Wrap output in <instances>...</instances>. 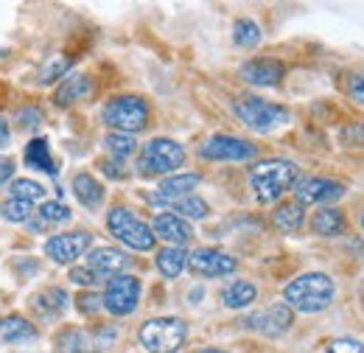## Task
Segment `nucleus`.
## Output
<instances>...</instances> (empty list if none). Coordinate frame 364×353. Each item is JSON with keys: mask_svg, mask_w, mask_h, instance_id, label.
Instances as JSON below:
<instances>
[{"mask_svg": "<svg viewBox=\"0 0 364 353\" xmlns=\"http://www.w3.org/2000/svg\"><path fill=\"white\" fill-rule=\"evenodd\" d=\"M188 264V255L182 253L180 247H166V250H160V255H157V269L166 275V278H177L182 269Z\"/></svg>", "mask_w": 364, "mask_h": 353, "instance_id": "bb28decb", "label": "nucleus"}, {"mask_svg": "<svg viewBox=\"0 0 364 353\" xmlns=\"http://www.w3.org/2000/svg\"><path fill=\"white\" fill-rule=\"evenodd\" d=\"M92 90V82L87 76H68L65 82H62V88L56 90V104L59 107H68V104H73V101H82L85 95H90Z\"/></svg>", "mask_w": 364, "mask_h": 353, "instance_id": "5701e85b", "label": "nucleus"}, {"mask_svg": "<svg viewBox=\"0 0 364 353\" xmlns=\"http://www.w3.org/2000/svg\"><path fill=\"white\" fill-rule=\"evenodd\" d=\"M104 146H107V152L121 163V160H127L129 154H135L137 143L132 135H124V132H109L107 135V140H104Z\"/></svg>", "mask_w": 364, "mask_h": 353, "instance_id": "c85d7f7f", "label": "nucleus"}, {"mask_svg": "<svg viewBox=\"0 0 364 353\" xmlns=\"http://www.w3.org/2000/svg\"><path fill=\"white\" fill-rule=\"evenodd\" d=\"M199 154L205 160H230V163H244L252 160L258 154V146H252L250 140L232 137V135H213L210 140H205V146L199 149Z\"/></svg>", "mask_w": 364, "mask_h": 353, "instance_id": "1a4fd4ad", "label": "nucleus"}, {"mask_svg": "<svg viewBox=\"0 0 364 353\" xmlns=\"http://www.w3.org/2000/svg\"><path fill=\"white\" fill-rule=\"evenodd\" d=\"M168 208H171V214H177V216H188V219H205L210 211H208V202L205 199H199V196H182V199H174V202H168Z\"/></svg>", "mask_w": 364, "mask_h": 353, "instance_id": "cd10ccee", "label": "nucleus"}, {"mask_svg": "<svg viewBox=\"0 0 364 353\" xmlns=\"http://www.w3.org/2000/svg\"><path fill=\"white\" fill-rule=\"evenodd\" d=\"M65 68H68V62H56V65L50 62L46 70H43V85H50V82H53V79H56V76H59Z\"/></svg>", "mask_w": 364, "mask_h": 353, "instance_id": "58836bf2", "label": "nucleus"}, {"mask_svg": "<svg viewBox=\"0 0 364 353\" xmlns=\"http://www.w3.org/2000/svg\"><path fill=\"white\" fill-rule=\"evenodd\" d=\"M348 93L353 95V101L364 104V73H359V76H350V82H348Z\"/></svg>", "mask_w": 364, "mask_h": 353, "instance_id": "c9c22d12", "label": "nucleus"}, {"mask_svg": "<svg viewBox=\"0 0 364 353\" xmlns=\"http://www.w3.org/2000/svg\"><path fill=\"white\" fill-rule=\"evenodd\" d=\"M26 163L37 172H46V174H56V163L50 157V149H48L46 137H34L28 146H26Z\"/></svg>", "mask_w": 364, "mask_h": 353, "instance_id": "b1692460", "label": "nucleus"}, {"mask_svg": "<svg viewBox=\"0 0 364 353\" xmlns=\"http://www.w3.org/2000/svg\"><path fill=\"white\" fill-rule=\"evenodd\" d=\"M303 221H306V211H303L300 202H286V205H280L277 214H274V224H277V230H283V233H297V230L303 227Z\"/></svg>", "mask_w": 364, "mask_h": 353, "instance_id": "a878e982", "label": "nucleus"}, {"mask_svg": "<svg viewBox=\"0 0 364 353\" xmlns=\"http://www.w3.org/2000/svg\"><path fill=\"white\" fill-rule=\"evenodd\" d=\"M199 185V174H174L166 176L160 182V191L151 196V202L157 205H168L174 199H182V196H191V191Z\"/></svg>", "mask_w": 364, "mask_h": 353, "instance_id": "a211bd4d", "label": "nucleus"}, {"mask_svg": "<svg viewBox=\"0 0 364 353\" xmlns=\"http://www.w3.org/2000/svg\"><path fill=\"white\" fill-rule=\"evenodd\" d=\"M235 115L255 132H272L277 127H283L289 121V110L272 104V101H264V98H255V95H241L235 104H232Z\"/></svg>", "mask_w": 364, "mask_h": 353, "instance_id": "20e7f679", "label": "nucleus"}, {"mask_svg": "<svg viewBox=\"0 0 364 353\" xmlns=\"http://www.w3.org/2000/svg\"><path fill=\"white\" fill-rule=\"evenodd\" d=\"M342 143L345 146H364V124H348L342 130Z\"/></svg>", "mask_w": 364, "mask_h": 353, "instance_id": "f704fd0d", "label": "nucleus"}, {"mask_svg": "<svg viewBox=\"0 0 364 353\" xmlns=\"http://www.w3.org/2000/svg\"><path fill=\"white\" fill-rule=\"evenodd\" d=\"M92 244L90 233H62L46 241V255L56 264H73L76 258H82Z\"/></svg>", "mask_w": 364, "mask_h": 353, "instance_id": "9d476101", "label": "nucleus"}, {"mask_svg": "<svg viewBox=\"0 0 364 353\" xmlns=\"http://www.w3.org/2000/svg\"><path fill=\"white\" fill-rule=\"evenodd\" d=\"M196 353H228V351H219V348H205V351H196Z\"/></svg>", "mask_w": 364, "mask_h": 353, "instance_id": "37998d69", "label": "nucleus"}, {"mask_svg": "<svg viewBox=\"0 0 364 353\" xmlns=\"http://www.w3.org/2000/svg\"><path fill=\"white\" fill-rule=\"evenodd\" d=\"M104 309L115 317H127L137 309V300H140V280L132 275H118L107 283V292H104Z\"/></svg>", "mask_w": 364, "mask_h": 353, "instance_id": "6e6552de", "label": "nucleus"}, {"mask_svg": "<svg viewBox=\"0 0 364 353\" xmlns=\"http://www.w3.org/2000/svg\"><path fill=\"white\" fill-rule=\"evenodd\" d=\"M115 331H101V334H85V331H68L62 339H59V348L62 353H98L104 351L109 342H112Z\"/></svg>", "mask_w": 364, "mask_h": 353, "instance_id": "2eb2a0df", "label": "nucleus"}, {"mask_svg": "<svg viewBox=\"0 0 364 353\" xmlns=\"http://www.w3.org/2000/svg\"><path fill=\"white\" fill-rule=\"evenodd\" d=\"M185 163V149L171 137H154L140 152V172L143 174H168Z\"/></svg>", "mask_w": 364, "mask_h": 353, "instance_id": "0eeeda50", "label": "nucleus"}, {"mask_svg": "<svg viewBox=\"0 0 364 353\" xmlns=\"http://www.w3.org/2000/svg\"><path fill=\"white\" fill-rule=\"evenodd\" d=\"M345 194V185L328 176H309L303 182H297V202L300 205H317V202H333Z\"/></svg>", "mask_w": 364, "mask_h": 353, "instance_id": "ddd939ff", "label": "nucleus"}, {"mask_svg": "<svg viewBox=\"0 0 364 353\" xmlns=\"http://www.w3.org/2000/svg\"><path fill=\"white\" fill-rule=\"evenodd\" d=\"M255 297H258V289L250 280H232L222 292V300L228 309H247L250 303H255Z\"/></svg>", "mask_w": 364, "mask_h": 353, "instance_id": "412c9836", "label": "nucleus"}, {"mask_svg": "<svg viewBox=\"0 0 364 353\" xmlns=\"http://www.w3.org/2000/svg\"><path fill=\"white\" fill-rule=\"evenodd\" d=\"M11 176H14V163L11 160H0V188L9 185Z\"/></svg>", "mask_w": 364, "mask_h": 353, "instance_id": "a19ab883", "label": "nucleus"}, {"mask_svg": "<svg viewBox=\"0 0 364 353\" xmlns=\"http://www.w3.org/2000/svg\"><path fill=\"white\" fill-rule=\"evenodd\" d=\"M73 194L85 208H98L104 202V188L98 185V179L90 174L73 176Z\"/></svg>", "mask_w": 364, "mask_h": 353, "instance_id": "4be33fe9", "label": "nucleus"}, {"mask_svg": "<svg viewBox=\"0 0 364 353\" xmlns=\"http://www.w3.org/2000/svg\"><path fill=\"white\" fill-rule=\"evenodd\" d=\"M151 233H154V238H163L171 247L188 244L191 236H193L191 224L182 219V216H177V214H157L154 221H151Z\"/></svg>", "mask_w": 364, "mask_h": 353, "instance_id": "4468645a", "label": "nucleus"}, {"mask_svg": "<svg viewBox=\"0 0 364 353\" xmlns=\"http://www.w3.org/2000/svg\"><path fill=\"white\" fill-rule=\"evenodd\" d=\"M9 137H11V130H9V124H6L3 118H0V149H3L6 143H9Z\"/></svg>", "mask_w": 364, "mask_h": 353, "instance_id": "79ce46f5", "label": "nucleus"}, {"mask_svg": "<svg viewBox=\"0 0 364 353\" xmlns=\"http://www.w3.org/2000/svg\"><path fill=\"white\" fill-rule=\"evenodd\" d=\"M283 295H286V306L289 309H297L303 311V314H317V311H325L333 303L336 286L322 272H306V275L294 278L286 286Z\"/></svg>", "mask_w": 364, "mask_h": 353, "instance_id": "f257e3e1", "label": "nucleus"}, {"mask_svg": "<svg viewBox=\"0 0 364 353\" xmlns=\"http://www.w3.org/2000/svg\"><path fill=\"white\" fill-rule=\"evenodd\" d=\"M37 339V328L20 317V314H9L0 320V342H9V345H20V342H34Z\"/></svg>", "mask_w": 364, "mask_h": 353, "instance_id": "6ab92c4d", "label": "nucleus"}, {"mask_svg": "<svg viewBox=\"0 0 364 353\" xmlns=\"http://www.w3.org/2000/svg\"><path fill=\"white\" fill-rule=\"evenodd\" d=\"M104 121L115 132H124V135L140 132L149 124V104L143 98H137V95H118V98L107 101Z\"/></svg>", "mask_w": 364, "mask_h": 353, "instance_id": "423d86ee", "label": "nucleus"}, {"mask_svg": "<svg viewBox=\"0 0 364 353\" xmlns=\"http://www.w3.org/2000/svg\"><path fill=\"white\" fill-rule=\"evenodd\" d=\"M129 266V255L115 247H98L87 258V269H92L98 278H118Z\"/></svg>", "mask_w": 364, "mask_h": 353, "instance_id": "dca6fc26", "label": "nucleus"}, {"mask_svg": "<svg viewBox=\"0 0 364 353\" xmlns=\"http://www.w3.org/2000/svg\"><path fill=\"white\" fill-rule=\"evenodd\" d=\"M70 280H76L82 286H92V283H98V275L92 269H73L70 272Z\"/></svg>", "mask_w": 364, "mask_h": 353, "instance_id": "e433bc0d", "label": "nucleus"}, {"mask_svg": "<svg viewBox=\"0 0 364 353\" xmlns=\"http://www.w3.org/2000/svg\"><path fill=\"white\" fill-rule=\"evenodd\" d=\"M291 320H294V314H291V309H289L286 303H274L269 309L255 311V314L244 317V325H247L250 331L264 334V337H280L283 331H289Z\"/></svg>", "mask_w": 364, "mask_h": 353, "instance_id": "9b49d317", "label": "nucleus"}, {"mask_svg": "<svg viewBox=\"0 0 364 353\" xmlns=\"http://www.w3.org/2000/svg\"><path fill=\"white\" fill-rule=\"evenodd\" d=\"M46 196V188L40 182H31V179H14L11 185V199H23V202H37Z\"/></svg>", "mask_w": 364, "mask_h": 353, "instance_id": "7c9ffc66", "label": "nucleus"}, {"mask_svg": "<svg viewBox=\"0 0 364 353\" xmlns=\"http://www.w3.org/2000/svg\"><path fill=\"white\" fill-rule=\"evenodd\" d=\"M76 303H79V309L87 311V314H92V311H98L101 306H104V300H98L95 295H82V297H79Z\"/></svg>", "mask_w": 364, "mask_h": 353, "instance_id": "4c0bfd02", "label": "nucleus"}, {"mask_svg": "<svg viewBox=\"0 0 364 353\" xmlns=\"http://www.w3.org/2000/svg\"><path fill=\"white\" fill-rule=\"evenodd\" d=\"M68 303H70V297H68V292H65V289H59V286L43 289V292L31 300L34 311H37L43 320H53V317H59L62 311L68 309Z\"/></svg>", "mask_w": 364, "mask_h": 353, "instance_id": "aec40b11", "label": "nucleus"}, {"mask_svg": "<svg viewBox=\"0 0 364 353\" xmlns=\"http://www.w3.org/2000/svg\"><path fill=\"white\" fill-rule=\"evenodd\" d=\"M325 353H364V345H362V342H356V339L342 337V339H333V342L328 345V351H325Z\"/></svg>", "mask_w": 364, "mask_h": 353, "instance_id": "72a5a7b5", "label": "nucleus"}, {"mask_svg": "<svg viewBox=\"0 0 364 353\" xmlns=\"http://www.w3.org/2000/svg\"><path fill=\"white\" fill-rule=\"evenodd\" d=\"M107 227H109V233H112L121 244H127L129 250L149 253V250L154 247V233H151V227L143 219H137L135 214L127 211V208H112L109 216H107Z\"/></svg>", "mask_w": 364, "mask_h": 353, "instance_id": "39448f33", "label": "nucleus"}, {"mask_svg": "<svg viewBox=\"0 0 364 353\" xmlns=\"http://www.w3.org/2000/svg\"><path fill=\"white\" fill-rule=\"evenodd\" d=\"M3 219L9 221H26L34 214V202H23V199H9L3 208H0Z\"/></svg>", "mask_w": 364, "mask_h": 353, "instance_id": "473e14b6", "label": "nucleus"}, {"mask_svg": "<svg viewBox=\"0 0 364 353\" xmlns=\"http://www.w3.org/2000/svg\"><path fill=\"white\" fill-rule=\"evenodd\" d=\"M232 40H235V45H241V48L258 45L261 43V28H258V23H252V20H238L235 28H232Z\"/></svg>", "mask_w": 364, "mask_h": 353, "instance_id": "c756f323", "label": "nucleus"}, {"mask_svg": "<svg viewBox=\"0 0 364 353\" xmlns=\"http://www.w3.org/2000/svg\"><path fill=\"white\" fill-rule=\"evenodd\" d=\"M297 174H300V169L291 160L272 157V160L258 163L250 172V185H252V191H255V196L261 202H274L297 182Z\"/></svg>", "mask_w": 364, "mask_h": 353, "instance_id": "f03ea898", "label": "nucleus"}, {"mask_svg": "<svg viewBox=\"0 0 364 353\" xmlns=\"http://www.w3.org/2000/svg\"><path fill=\"white\" fill-rule=\"evenodd\" d=\"M188 339V325L180 317H154L140 328V345L149 353H177Z\"/></svg>", "mask_w": 364, "mask_h": 353, "instance_id": "7ed1b4c3", "label": "nucleus"}, {"mask_svg": "<svg viewBox=\"0 0 364 353\" xmlns=\"http://www.w3.org/2000/svg\"><path fill=\"white\" fill-rule=\"evenodd\" d=\"M20 121H26V127H37L43 121V112L40 110H23L20 112Z\"/></svg>", "mask_w": 364, "mask_h": 353, "instance_id": "ea45409f", "label": "nucleus"}, {"mask_svg": "<svg viewBox=\"0 0 364 353\" xmlns=\"http://www.w3.org/2000/svg\"><path fill=\"white\" fill-rule=\"evenodd\" d=\"M311 230H314L317 236H339V233L345 230V216H342V211H336V208H322L319 214H314V219H311Z\"/></svg>", "mask_w": 364, "mask_h": 353, "instance_id": "393cba45", "label": "nucleus"}, {"mask_svg": "<svg viewBox=\"0 0 364 353\" xmlns=\"http://www.w3.org/2000/svg\"><path fill=\"white\" fill-rule=\"evenodd\" d=\"M283 65L274 62V59H252L241 68V76L250 82V85H258V88H272L283 79Z\"/></svg>", "mask_w": 364, "mask_h": 353, "instance_id": "f3484780", "label": "nucleus"}, {"mask_svg": "<svg viewBox=\"0 0 364 353\" xmlns=\"http://www.w3.org/2000/svg\"><path fill=\"white\" fill-rule=\"evenodd\" d=\"M40 219L43 224H65V221L70 219V208L65 205V202H46L43 208H40Z\"/></svg>", "mask_w": 364, "mask_h": 353, "instance_id": "2f4dec72", "label": "nucleus"}, {"mask_svg": "<svg viewBox=\"0 0 364 353\" xmlns=\"http://www.w3.org/2000/svg\"><path fill=\"white\" fill-rule=\"evenodd\" d=\"M188 266L193 275H202V278H222L235 272V258L222 253V250H196L188 255Z\"/></svg>", "mask_w": 364, "mask_h": 353, "instance_id": "f8f14e48", "label": "nucleus"}]
</instances>
